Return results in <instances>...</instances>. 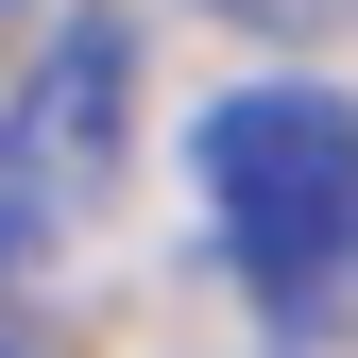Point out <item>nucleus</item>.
<instances>
[{
    "mask_svg": "<svg viewBox=\"0 0 358 358\" xmlns=\"http://www.w3.org/2000/svg\"><path fill=\"white\" fill-rule=\"evenodd\" d=\"M205 222H222V256H239V290L273 307V341L324 324L341 256H358V103L307 85V69L222 85L205 103Z\"/></svg>",
    "mask_w": 358,
    "mask_h": 358,
    "instance_id": "f257e3e1",
    "label": "nucleus"
},
{
    "mask_svg": "<svg viewBox=\"0 0 358 358\" xmlns=\"http://www.w3.org/2000/svg\"><path fill=\"white\" fill-rule=\"evenodd\" d=\"M120 154H137V17L85 0V17H52V52L0 85V222H69V205H103Z\"/></svg>",
    "mask_w": 358,
    "mask_h": 358,
    "instance_id": "f03ea898",
    "label": "nucleus"
},
{
    "mask_svg": "<svg viewBox=\"0 0 358 358\" xmlns=\"http://www.w3.org/2000/svg\"><path fill=\"white\" fill-rule=\"evenodd\" d=\"M290 358H358V307H324V324H290Z\"/></svg>",
    "mask_w": 358,
    "mask_h": 358,
    "instance_id": "7ed1b4c3",
    "label": "nucleus"
},
{
    "mask_svg": "<svg viewBox=\"0 0 358 358\" xmlns=\"http://www.w3.org/2000/svg\"><path fill=\"white\" fill-rule=\"evenodd\" d=\"M0 273H17V222H0Z\"/></svg>",
    "mask_w": 358,
    "mask_h": 358,
    "instance_id": "20e7f679",
    "label": "nucleus"
}]
</instances>
